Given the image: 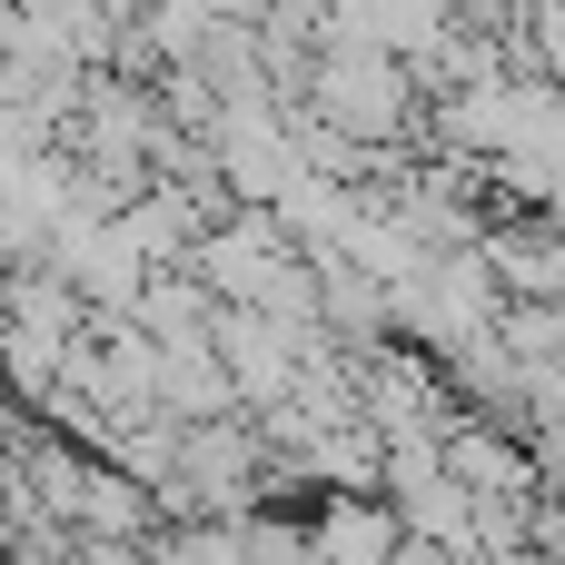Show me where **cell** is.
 Returning a JSON list of instances; mask_svg holds the SVG:
<instances>
[{"mask_svg":"<svg viewBox=\"0 0 565 565\" xmlns=\"http://www.w3.org/2000/svg\"><path fill=\"white\" fill-rule=\"evenodd\" d=\"M20 10H60V0H20Z\"/></svg>","mask_w":565,"mask_h":565,"instance_id":"obj_3","label":"cell"},{"mask_svg":"<svg viewBox=\"0 0 565 565\" xmlns=\"http://www.w3.org/2000/svg\"><path fill=\"white\" fill-rule=\"evenodd\" d=\"M298 109H308L318 129H338V139L377 149V159H397V149L427 129V89H417V70H407V60H387V50H367V40H328V50L308 60Z\"/></svg>","mask_w":565,"mask_h":565,"instance_id":"obj_1","label":"cell"},{"mask_svg":"<svg viewBox=\"0 0 565 565\" xmlns=\"http://www.w3.org/2000/svg\"><path fill=\"white\" fill-rule=\"evenodd\" d=\"M149 565H248V556H238V526H179L169 546H149Z\"/></svg>","mask_w":565,"mask_h":565,"instance_id":"obj_2","label":"cell"}]
</instances>
